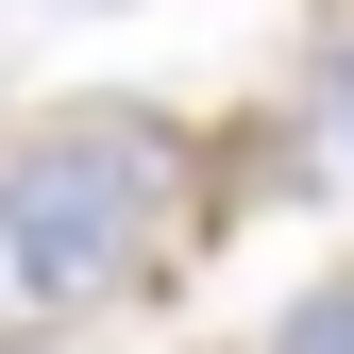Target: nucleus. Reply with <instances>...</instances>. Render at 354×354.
<instances>
[{"label":"nucleus","instance_id":"nucleus-1","mask_svg":"<svg viewBox=\"0 0 354 354\" xmlns=\"http://www.w3.org/2000/svg\"><path fill=\"white\" fill-rule=\"evenodd\" d=\"M152 203H169V118L136 102H68L34 136H0V321H84L152 270Z\"/></svg>","mask_w":354,"mask_h":354},{"label":"nucleus","instance_id":"nucleus-2","mask_svg":"<svg viewBox=\"0 0 354 354\" xmlns=\"http://www.w3.org/2000/svg\"><path fill=\"white\" fill-rule=\"evenodd\" d=\"M270 354H354V287H304V304H287V337H270Z\"/></svg>","mask_w":354,"mask_h":354},{"label":"nucleus","instance_id":"nucleus-3","mask_svg":"<svg viewBox=\"0 0 354 354\" xmlns=\"http://www.w3.org/2000/svg\"><path fill=\"white\" fill-rule=\"evenodd\" d=\"M321 118H337V136H354V34H337V51H321Z\"/></svg>","mask_w":354,"mask_h":354}]
</instances>
